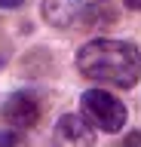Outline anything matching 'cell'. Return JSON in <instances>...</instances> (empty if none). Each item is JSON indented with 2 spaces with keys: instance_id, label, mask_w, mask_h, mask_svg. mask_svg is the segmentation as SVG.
Here are the masks:
<instances>
[{
  "instance_id": "3957f363",
  "label": "cell",
  "mask_w": 141,
  "mask_h": 147,
  "mask_svg": "<svg viewBox=\"0 0 141 147\" xmlns=\"http://www.w3.org/2000/svg\"><path fill=\"white\" fill-rule=\"evenodd\" d=\"M3 119L9 123L12 129H31L34 123L40 119V101L31 95V92H16L6 98L3 104Z\"/></svg>"
},
{
  "instance_id": "5b68a950",
  "label": "cell",
  "mask_w": 141,
  "mask_h": 147,
  "mask_svg": "<svg viewBox=\"0 0 141 147\" xmlns=\"http://www.w3.org/2000/svg\"><path fill=\"white\" fill-rule=\"evenodd\" d=\"M0 6L3 9H16V6H22V0H0Z\"/></svg>"
},
{
  "instance_id": "8992f818",
  "label": "cell",
  "mask_w": 141,
  "mask_h": 147,
  "mask_svg": "<svg viewBox=\"0 0 141 147\" xmlns=\"http://www.w3.org/2000/svg\"><path fill=\"white\" fill-rule=\"evenodd\" d=\"M6 141H22V135H0V144H6Z\"/></svg>"
},
{
  "instance_id": "277c9868",
  "label": "cell",
  "mask_w": 141,
  "mask_h": 147,
  "mask_svg": "<svg viewBox=\"0 0 141 147\" xmlns=\"http://www.w3.org/2000/svg\"><path fill=\"white\" fill-rule=\"evenodd\" d=\"M58 138L67 141V144H89V141H95V132H92V123L86 126L83 117L65 113V117L58 119Z\"/></svg>"
},
{
  "instance_id": "52a82bcc",
  "label": "cell",
  "mask_w": 141,
  "mask_h": 147,
  "mask_svg": "<svg viewBox=\"0 0 141 147\" xmlns=\"http://www.w3.org/2000/svg\"><path fill=\"white\" fill-rule=\"evenodd\" d=\"M123 3H126L129 9H141V0H123Z\"/></svg>"
},
{
  "instance_id": "ba28073f",
  "label": "cell",
  "mask_w": 141,
  "mask_h": 147,
  "mask_svg": "<svg viewBox=\"0 0 141 147\" xmlns=\"http://www.w3.org/2000/svg\"><path fill=\"white\" fill-rule=\"evenodd\" d=\"M129 144H141V135H132V138H129Z\"/></svg>"
},
{
  "instance_id": "6da1fadb",
  "label": "cell",
  "mask_w": 141,
  "mask_h": 147,
  "mask_svg": "<svg viewBox=\"0 0 141 147\" xmlns=\"http://www.w3.org/2000/svg\"><path fill=\"white\" fill-rule=\"evenodd\" d=\"M80 74L92 77L98 83H111L120 89H132L141 80V52L129 40H92L77 55Z\"/></svg>"
},
{
  "instance_id": "7a4b0ae2",
  "label": "cell",
  "mask_w": 141,
  "mask_h": 147,
  "mask_svg": "<svg viewBox=\"0 0 141 147\" xmlns=\"http://www.w3.org/2000/svg\"><path fill=\"white\" fill-rule=\"evenodd\" d=\"M83 117L92 123V129L98 126L101 132H120L126 126V104L104 89H89L83 92Z\"/></svg>"
}]
</instances>
